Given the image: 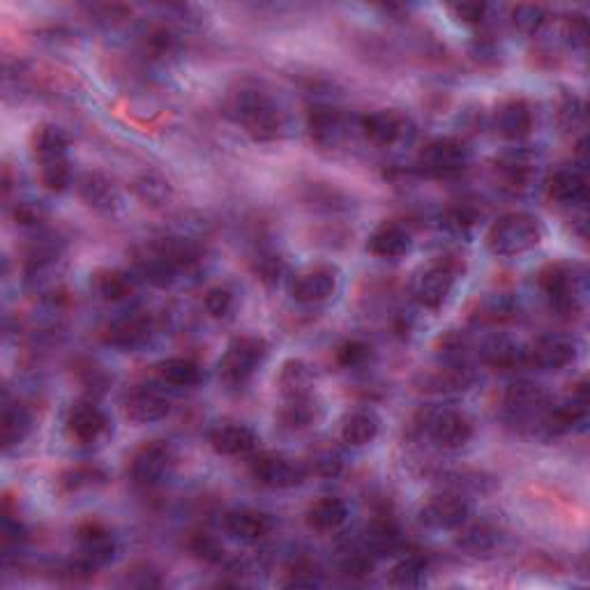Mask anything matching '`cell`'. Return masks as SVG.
I'll return each mask as SVG.
<instances>
[{
    "label": "cell",
    "mask_w": 590,
    "mask_h": 590,
    "mask_svg": "<svg viewBox=\"0 0 590 590\" xmlns=\"http://www.w3.org/2000/svg\"><path fill=\"white\" fill-rule=\"evenodd\" d=\"M226 118L240 125L256 141H275L286 130L284 111L268 90L254 81H240L224 100Z\"/></svg>",
    "instance_id": "cell-1"
},
{
    "label": "cell",
    "mask_w": 590,
    "mask_h": 590,
    "mask_svg": "<svg viewBox=\"0 0 590 590\" xmlns=\"http://www.w3.org/2000/svg\"><path fill=\"white\" fill-rule=\"evenodd\" d=\"M540 289L554 312L574 316L586 298V272L570 263H551L540 272Z\"/></svg>",
    "instance_id": "cell-2"
},
{
    "label": "cell",
    "mask_w": 590,
    "mask_h": 590,
    "mask_svg": "<svg viewBox=\"0 0 590 590\" xmlns=\"http://www.w3.org/2000/svg\"><path fill=\"white\" fill-rule=\"evenodd\" d=\"M542 240V224L535 215L510 213L498 217L487 231V247L496 256H519L531 252Z\"/></svg>",
    "instance_id": "cell-3"
},
{
    "label": "cell",
    "mask_w": 590,
    "mask_h": 590,
    "mask_svg": "<svg viewBox=\"0 0 590 590\" xmlns=\"http://www.w3.org/2000/svg\"><path fill=\"white\" fill-rule=\"evenodd\" d=\"M268 358V342L259 335L236 337L226 346V353L219 360V378L229 388H242L252 381L254 374Z\"/></svg>",
    "instance_id": "cell-4"
},
{
    "label": "cell",
    "mask_w": 590,
    "mask_h": 590,
    "mask_svg": "<svg viewBox=\"0 0 590 590\" xmlns=\"http://www.w3.org/2000/svg\"><path fill=\"white\" fill-rule=\"evenodd\" d=\"M79 542V558L74 561L72 570L93 574L97 567L107 565L113 554H116V540H113L111 531L100 521H86L79 526L77 531Z\"/></svg>",
    "instance_id": "cell-5"
},
{
    "label": "cell",
    "mask_w": 590,
    "mask_h": 590,
    "mask_svg": "<svg viewBox=\"0 0 590 590\" xmlns=\"http://www.w3.org/2000/svg\"><path fill=\"white\" fill-rule=\"evenodd\" d=\"M459 268L452 261H438L431 263L415 277L413 295L420 307L425 309H441L455 289Z\"/></svg>",
    "instance_id": "cell-6"
},
{
    "label": "cell",
    "mask_w": 590,
    "mask_h": 590,
    "mask_svg": "<svg viewBox=\"0 0 590 590\" xmlns=\"http://www.w3.org/2000/svg\"><path fill=\"white\" fill-rule=\"evenodd\" d=\"M425 431L438 448L461 450L473 438V425L464 413L438 408L425 415Z\"/></svg>",
    "instance_id": "cell-7"
},
{
    "label": "cell",
    "mask_w": 590,
    "mask_h": 590,
    "mask_svg": "<svg viewBox=\"0 0 590 590\" xmlns=\"http://www.w3.org/2000/svg\"><path fill=\"white\" fill-rule=\"evenodd\" d=\"M468 517H471V503L457 491H443V494L431 496L420 510V521L434 531H455V528L466 526Z\"/></svg>",
    "instance_id": "cell-8"
},
{
    "label": "cell",
    "mask_w": 590,
    "mask_h": 590,
    "mask_svg": "<svg viewBox=\"0 0 590 590\" xmlns=\"http://www.w3.org/2000/svg\"><path fill=\"white\" fill-rule=\"evenodd\" d=\"M171 466H173L171 445L164 441H150V443H143L141 448L132 455L130 475L136 484H141V487H155V484H160L166 475H169Z\"/></svg>",
    "instance_id": "cell-9"
},
{
    "label": "cell",
    "mask_w": 590,
    "mask_h": 590,
    "mask_svg": "<svg viewBox=\"0 0 590 590\" xmlns=\"http://www.w3.org/2000/svg\"><path fill=\"white\" fill-rule=\"evenodd\" d=\"M549 408V397L540 385L514 383L505 392V411L519 425H540Z\"/></svg>",
    "instance_id": "cell-10"
},
{
    "label": "cell",
    "mask_w": 590,
    "mask_h": 590,
    "mask_svg": "<svg viewBox=\"0 0 590 590\" xmlns=\"http://www.w3.org/2000/svg\"><path fill=\"white\" fill-rule=\"evenodd\" d=\"M468 164V148L459 139H436L427 143L420 155V166L436 178H452Z\"/></svg>",
    "instance_id": "cell-11"
},
{
    "label": "cell",
    "mask_w": 590,
    "mask_h": 590,
    "mask_svg": "<svg viewBox=\"0 0 590 590\" xmlns=\"http://www.w3.org/2000/svg\"><path fill=\"white\" fill-rule=\"evenodd\" d=\"M256 482L270 489H295L307 478V468L282 455H261L252 461Z\"/></svg>",
    "instance_id": "cell-12"
},
{
    "label": "cell",
    "mask_w": 590,
    "mask_h": 590,
    "mask_svg": "<svg viewBox=\"0 0 590 590\" xmlns=\"http://www.w3.org/2000/svg\"><path fill=\"white\" fill-rule=\"evenodd\" d=\"M339 289V270L335 266H314L295 277L291 286L293 300L300 305H321Z\"/></svg>",
    "instance_id": "cell-13"
},
{
    "label": "cell",
    "mask_w": 590,
    "mask_h": 590,
    "mask_svg": "<svg viewBox=\"0 0 590 590\" xmlns=\"http://www.w3.org/2000/svg\"><path fill=\"white\" fill-rule=\"evenodd\" d=\"M588 413V388L586 381H581L577 388L572 390V395L563 399L558 404H549L547 413L542 418V429H547L549 434H567L579 422L586 420Z\"/></svg>",
    "instance_id": "cell-14"
},
{
    "label": "cell",
    "mask_w": 590,
    "mask_h": 590,
    "mask_svg": "<svg viewBox=\"0 0 590 590\" xmlns=\"http://www.w3.org/2000/svg\"><path fill=\"white\" fill-rule=\"evenodd\" d=\"M65 429L72 441H77L79 445H93L107 434L109 420L100 406H95L93 402H79L67 413Z\"/></svg>",
    "instance_id": "cell-15"
},
{
    "label": "cell",
    "mask_w": 590,
    "mask_h": 590,
    "mask_svg": "<svg viewBox=\"0 0 590 590\" xmlns=\"http://www.w3.org/2000/svg\"><path fill=\"white\" fill-rule=\"evenodd\" d=\"M577 360V344L574 339L563 335H547L540 337L528 349V362L547 372H558V369L570 367Z\"/></svg>",
    "instance_id": "cell-16"
},
{
    "label": "cell",
    "mask_w": 590,
    "mask_h": 590,
    "mask_svg": "<svg viewBox=\"0 0 590 590\" xmlns=\"http://www.w3.org/2000/svg\"><path fill=\"white\" fill-rule=\"evenodd\" d=\"M153 319L146 314H127L123 319L113 321L107 332H104V339H107V344L116 346V349H123V351H134V349H141V346H146L150 342V337H153Z\"/></svg>",
    "instance_id": "cell-17"
},
{
    "label": "cell",
    "mask_w": 590,
    "mask_h": 590,
    "mask_svg": "<svg viewBox=\"0 0 590 590\" xmlns=\"http://www.w3.org/2000/svg\"><path fill=\"white\" fill-rule=\"evenodd\" d=\"M413 238L406 226L397 222H383L367 238V252L383 261H397L411 252Z\"/></svg>",
    "instance_id": "cell-18"
},
{
    "label": "cell",
    "mask_w": 590,
    "mask_h": 590,
    "mask_svg": "<svg viewBox=\"0 0 590 590\" xmlns=\"http://www.w3.org/2000/svg\"><path fill=\"white\" fill-rule=\"evenodd\" d=\"M210 445L217 455L222 457H247L252 455L259 445V438L249 427L238 425V422H224V425H217L208 436Z\"/></svg>",
    "instance_id": "cell-19"
},
{
    "label": "cell",
    "mask_w": 590,
    "mask_h": 590,
    "mask_svg": "<svg viewBox=\"0 0 590 590\" xmlns=\"http://www.w3.org/2000/svg\"><path fill=\"white\" fill-rule=\"evenodd\" d=\"M480 360L494 369H517L528 362V349L508 335H491L480 346Z\"/></svg>",
    "instance_id": "cell-20"
},
{
    "label": "cell",
    "mask_w": 590,
    "mask_h": 590,
    "mask_svg": "<svg viewBox=\"0 0 590 590\" xmlns=\"http://www.w3.org/2000/svg\"><path fill=\"white\" fill-rule=\"evenodd\" d=\"M360 130L367 136V141H372L374 146L390 148L404 139L406 120L399 116L397 111L381 109V111L367 113V116L360 120Z\"/></svg>",
    "instance_id": "cell-21"
},
{
    "label": "cell",
    "mask_w": 590,
    "mask_h": 590,
    "mask_svg": "<svg viewBox=\"0 0 590 590\" xmlns=\"http://www.w3.org/2000/svg\"><path fill=\"white\" fill-rule=\"evenodd\" d=\"M123 408L127 420L136 422V425H153V422H160L169 415L171 404L169 399L160 395V392L139 388L132 390L130 395L125 397Z\"/></svg>",
    "instance_id": "cell-22"
},
{
    "label": "cell",
    "mask_w": 590,
    "mask_h": 590,
    "mask_svg": "<svg viewBox=\"0 0 590 590\" xmlns=\"http://www.w3.org/2000/svg\"><path fill=\"white\" fill-rule=\"evenodd\" d=\"M224 528L233 540L242 544H254L272 531V521L268 514L259 510H236L226 514Z\"/></svg>",
    "instance_id": "cell-23"
},
{
    "label": "cell",
    "mask_w": 590,
    "mask_h": 590,
    "mask_svg": "<svg viewBox=\"0 0 590 590\" xmlns=\"http://www.w3.org/2000/svg\"><path fill=\"white\" fill-rule=\"evenodd\" d=\"M547 194L561 206H579L586 201L588 185L584 173L577 169H556L547 180Z\"/></svg>",
    "instance_id": "cell-24"
},
{
    "label": "cell",
    "mask_w": 590,
    "mask_h": 590,
    "mask_svg": "<svg viewBox=\"0 0 590 590\" xmlns=\"http://www.w3.org/2000/svg\"><path fill=\"white\" fill-rule=\"evenodd\" d=\"M496 130L508 141H524L533 132V111L524 100H510L496 111Z\"/></svg>",
    "instance_id": "cell-25"
},
{
    "label": "cell",
    "mask_w": 590,
    "mask_h": 590,
    "mask_svg": "<svg viewBox=\"0 0 590 590\" xmlns=\"http://www.w3.org/2000/svg\"><path fill=\"white\" fill-rule=\"evenodd\" d=\"M30 146H33L35 160L40 166L56 164V162H70L67 160V148H70V141H67L65 132L56 125L44 123L35 127L33 139H30Z\"/></svg>",
    "instance_id": "cell-26"
},
{
    "label": "cell",
    "mask_w": 590,
    "mask_h": 590,
    "mask_svg": "<svg viewBox=\"0 0 590 590\" xmlns=\"http://www.w3.org/2000/svg\"><path fill=\"white\" fill-rule=\"evenodd\" d=\"M79 194L97 213H113L120 203L118 189L113 187L107 176H102L97 171H88L79 178Z\"/></svg>",
    "instance_id": "cell-27"
},
{
    "label": "cell",
    "mask_w": 590,
    "mask_h": 590,
    "mask_svg": "<svg viewBox=\"0 0 590 590\" xmlns=\"http://www.w3.org/2000/svg\"><path fill=\"white\" fill-rule=\"evenodd\" d=\"M349 519V508L342 498L323 496L319 501L309 505L307 510V526L319 533H335Z\"/></svg>",
    "instance_id": "cell-28"
},
{
    "label": "cell",
    "mask_w": 590,
    "mask_h": 590,
    "mask_svg": "<svg viewBox=\"0 0 590 590\" xmlns=\"http://www.w3.org/2000/svg\"><path fill=\"white\" fill-rule=\"evenodd\" d=\"M307 130L314 143H319L321 148H332L344 136V120L337 109L314 107L307 116Z\"/></svg>",
    "instance_id": "cell-29"
},
{
    "label": "cell",
    "mask_w": 590,
    "mask_h": 590,
    "mask_svg": "<svg viewBox=\"0 0 590 590\" xmlns=\"http://www.w3.org/2000/svg\"><path fill=\"white\" fill-rule=\"evenodd\" d=\"M33 429V415L26 406L5 402L3 415H0V438H3V448L12 450L21 445L28 438Z\"/></svg>",
    "instance_id": "cell-30"
},
{
    "label": "cell",
    "mask_w": 590,
    "mask_h": 590,
    "mask_svg": "<svg viewBox=\"0 0 590 590\" xmlns=\"http://www.w3.org/2000/svg\"><path fill=\"white\" fill-rule=\"evenodd\" d=\"M93 291L104 302H125L136 291V279L125 270H100L93 275Z\"/></svg>",
    "instance_id": "cell-31"
},
{
    "label": "cell",
    "mask_w": 590,
    "mask_h": 590,
    "mask_svg": "<svg viewBox=\"0 0 590 590\" xmlns=\"http://www.w3.org/2000/svg\"><path fill=\"white\" fill-rule=\"evenodd\" d=\"M277 385L286 399L309 397L312 395V388H314V374H312V369H309L307 362L286 360L282 365V372H279Z\"/></svg>",
    "instance_id": "cell-32"
},
{
    "label": "cell",
    "mask_w": 590,
    "mask_h": 590,
    "mask_svg": "<svg viewBox=\"0 0 590 590\" xmlns=\"http://www.w3.org/2000/svg\"><path fill=\"white\" fill-rule=\"evenodd\" d=\"M378 431H381V420L374 411H358L349 415L342 425V441L351 448H365L374 443Z\"/></svg>",
    "instance_id": "cell-33"
},
{
    "label": "cell",
    "mask_w": 590,
    "mask_h": 590,
    "mask_svg": "<svg viewBox=\"0 0 590 590\" xmlns=\"http://www.w3.org/2000/svg\"><path fill=\"white\" fill-rule=\"evenodd\" d=\"M157 376L173 388H194L201 381V367L192 358H166L157 365Z\"/></svg>",
    "instance_id": "cell-34"
},
{
    "label": "cell",
    "mask_w": 590,
    "mask_h": 590,
    "mask_svg": "<svg viewBox=\"0 0 590 590\" xmlns=\"http://www.w3.org/2000/svg\"><path fill=\"white\" fill-rule=\"evenodd\" d=\"M319 418V406H316L314 395L286 399L282 411H279V425L291 431H300L312 427Z\"/></svg>",
    "instance_id": "cell-35"
},
{
    "label": "cell",
    "mask_w": 590,
    "mask_h": 590,
    "mask_svg": "<svg viewBox=\"0 0 590 590\" xmlns=\"http://www.w3.org/2000/svg\"><path fill=\"white\" fill-rule=\"evenodd\" d=\"M429 565L422 556H406L390 572V584L395 588H420L427 581Z\"/></svg>",
    "instance_id": "cell-36"
},
{
    "label": "cell",
    "mask_w": 590,
    "mask_h": 590,
    "mask_svg": "<svg viewBox=\"0 0 590 590\" xmlns=\"http://www.w3.org/2000/svg\"><path fill=\"white\" fill-rule=\"evenodd\" d=\"M365 547L367 551H372V554L378 556L392 554V551L399 547L397 526L388 519H378L374 524H369L365 531Z\"/></svg>",
    "instance_id": "cell-37"
},
{
    "label": "cell",
    "mask_w": 590,
    "mask_h": 590,
    "mask_svg": "<svg viewBox=\"0 0 590 590\" xmlns=\"http://www.w3.org/2000/svg\"><path fill=\"white\" fill-rule=\"evenodd\" d=\"M459 544L475 556L489 554V551L498 544V531L489 524H473L466 528L464 535H461Z\"/></svg>",
    "instance_id": "cell-38"
},
{
    "label": "cell",
    "mask_w": 590,
    "mask_h": 590,
    "mask_svg": "<svg viewBox=\"0 0 590 590\" xmlns=\"http://www.w3.org/2000/svg\"><path fill=\"white\" fill-rule=\"evenodd\" d=\"M547 19V7L542 5H517L512 10V24L524 35L540 33L544 24H547Z\"/></svg>",
    "instance_id": "cell-39"
},
{
    "label": "cell",
    "mask_w": 590,
    "mask_h": 590,
    "mask_svg": "<svg viewBox=\"0 0 590 590\" xmlns=\"http://www.w3.org/2000/svg\"><path fill=\"white\" fill-rule=\"evenodd\" d=\"M104 480H107V475H104L100 468L77 466V468H72V471L63 473L60 484H63V489L70 491V494H77V491H81V489L97 487V484H102Z\"/></svg>",
    "instance_id": "cell-40"
},
{
    "label": "cell",
    "mask_w": 590,
    "mask_h": 590,
    "mask_svg": "<svg viewBox=\"0 0 590 590\" xmlns=\"http://www.w3.org/2000/svg\"><path fill=\"white\" fill-rule=\"evenodd\" d=\"M136 194H139L141 201L150 203V206H162V203L171 196V185L166 183L162 176H155V173H146L136 180Z\"/></svg>",
    "instance_id": "cell-41"
},
{
    "label": "cell",
    "mask_w": 590,
    "mask_h": 590,
    "mask_svg": "<svg viewBox=\"0 0 590 590\" xmlns=\"http://www.w3.org/2000/svg\"><path fill=\"white\" fill-rule=\"evenodd\" d=\"M189 551H192L199 561L208 565H217L224 561V547L215 535H208V533L192 535V540H189Z\"/></svg>",
    "instance_id": "cell-42"
},
{
    "label": "cell",
    "mask_w": 590,
    "mask_h": 590,
    "mask_svg": "<svg viewBox=\"0 0 590 590\" xmlns=\"http://www.w3.org/2000/svg\"><path fill=\"white\" fill-rule=\"evenodd\" d=\"M372 360V346L360 342V339H349L337 349V365L344 369H360Z\"/></svg>",
    "instance_id": "cell-43"
},
{
    "label": "cell",
    "mask_w": 590,
    "mask_h": 590,
    "mask_svg": "<svg viewBox=\"0 0 590 590\" xmlns=\"http://www.w3.org/2000/svg\"><path fill=\"white\" fill-rule=\"evenodd\" d=\"M40 180H42V185L49 189V192H56V194L65 192V189L72 185L70 162H56V164L40 166Z\"/></svg>",
    "instance_id": "cell-44"
},
{
    "label": "cell",
    "mask_w": 590,
    "mask_h": 590,
    "mask_svg": "<svg viewBox=\"0 0 590 590\" xmlns=\"http://www.w3.org/2000/svg\"><path fill=\"white\" fill-rule=\"evenodd\" d=\"M203 307L213 319H226L233 312V293L226 286H213L206 291Z\"/></svg>",
    "instance_id": "cell-45"
},
{
    "label": "cell",
    "mask_w": 590,
    "mask_h": 590,
    "mask_svg": "<svg viewBox=\"0 0 590 590\" xmlns=\"http://www.w3.org/2000/svg\"><path fill=\"white\" fill-rule=\"evenodd\" d=\"M558 120H561V125L565 130H577L586 123V107L584 102L579 100V97H565L561 102V107H558Z\"/></svg>",
    "instance_id": "cell-46"
},
{
    "label": "cell",
    "mask_w": 590,
    "mask_h": 590,
    "mask_svg": "<svg viewBox=\"0 0 590 590\" xmlns=\"http://www.w3.org/2000/svg\"><path fill=\"white\" fill-rule=\"evenodd\" d=\"M374 570V561L369 551H355V554H349L342 561V574L353 581L358 579H367L369 574Z\"/></svg>",
    "instance_id": "cell-47"
},
{
    "label": "cell",
    "mask_w": 590,
    "mask_h": 590,
    "mask_svg": "<svg viewBox=\"0 0 590 590\" xmlns=\"http://www.w3.org/2000/svg\"><path fill=\"white\" fill-rule=\"evenodd\" d=\"M312 468L314 473L323 475V478H335V475H339V471H342V457H339L337 450L321 448L314 452Z\"/></svg>",
    "instance_id": "cell-48"
},
{
    "label": "cell",
    "mask_w": 590,
    "mask_h": 590,
    "mask_svg": "<svg viewBox=\"0 0 590 590\" xmlns=\"http://www.w3.org/2000/svg\"><path fill=\"white\" fill-rule=\"evenodd\" d=\"M475 219H478L475 210H471L468 206H459V208H450L448 213H445L443 224L455 233H466L468 229H473L475 226Z\"/></svg>",
    "instance_id": "cell-49"
},
{
    "label": "cell",
    "mask_w": 590,
    "mask_h": 590,
    "mask_svg": "<svg viewBox=\"0 0 590 590\" xmlns=\"http://www.w3.org/2000/svg\"><path fill=\"white\" fill-rule=\"evenodd\" d=\"M489 7L484 3H459L452 5V14L464 24H482L484 17H487Z\"/></svg>",
    "instance_id": "cell-50"
},
{
    "label": "cell",
    "mask_w": 590,
    "mask_h": 590,
    "mask_svg": "<svg viewBox=\"0 0 590 590\" xmlns=\"http://www.w3.org/2000/svg\"><path fill=\"white\" fill-rule=\"evenodd\" d=\"M567 37H570L572 44L584 47L586 37H588L586 17H581V14H572V17H567Z\"/></svg>",
    "instance_id": "cell-51"
},
{
    "label": "cell",
    "mask_w": 590,
    "mask_h": 590,
    "mask_svg": "<svg viewBox=\"0 0 590 590\" xmlns=\"http://www.w3.org/2000/svg\"><path fill=\"white\" fill-rule=\"evenodd\" d=\"M17 219H19V224L35 226V224H40L42 210L37 208L35 203H19V206H17Z\"/></svg>",
    "instance_id": "cell-52"
}]
</instances>
